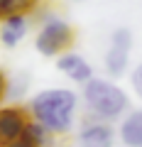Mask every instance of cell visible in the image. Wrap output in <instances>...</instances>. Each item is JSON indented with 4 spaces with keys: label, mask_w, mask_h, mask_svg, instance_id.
I'll return each mask as SVG.
<instances>
[{
    "label": "cell",
    "mask_w": 142,
    "mask_h": 147,
    "mask_svg": "<svg viewBox=\"0 0 142 147\" xmlns=\"http://www.w3.org/2000/svg\"><path fill=\"white\" fill-rule=\"evenodd\" d=\"M7 98V76L0 71V100Z\"/></svg>",
    "instance_id": "15"
},
{
    "label": "cell",
    "mask_w": 142,
    "mask_h": 147,
    "mask_svg": "<svg viewBox=\"0 0 142 147\" xmlns=\"http://www.w3.org/2000/svg\"><path fill=\"white\" fill-rule=\"evenodd\" d=\"M130 84H132V91H135V93L142 98V61L137 64L135 69H132V74H130Z\"/></svg>",
    "instance_id": "13"
},
{
    "label": "cell",
    "mask_w": 142,
    "mask_h": 147,
    "mask_svg": "<svg viewBox=\"0 0 142 147\" xmlns=\"http://www.w3.org/2000/svg\"><path fill=\"white\" fill-rule=\"evenodd\" d=\"M30 110L22 105H3L0 108V147H5L7 142H12L15 137H20L25 132L27 123H30Z\"/></svg>",
    "instance_id": "5"
},
{
    "label": "cell",
    "mask_w": 142,
    "mask_h": 147,
    "mask_svg": "<svg viewBox=\"0 0 142 147\" xmlns=\"http://www.w3.org/2000/svg\"><path fill=\"white\" fill-rule=\"evenodd\" d=\"M81 98H83L88 115L100 118V120H115V118H122L130 110L127 93L108 79H96L93 76L88 84H83Z\"/></svg>",
    "instance_id": "2"
},
{
    "label": "cell",
    "mask_w": 142,
    "mask_h": 147,
    "mask_svg": "<svg viewBox=\"0 0 142 147\" xmlns=\"http://www.w3.org/2000/svg\"><path fill=\"white\" fill-rule=\"evenodd\" d=\"M57 69H59L61 74H66L74 84H81V86L88 84V81L93 79V66H91L81 54H74V52H69V49L59 54Z\"/></svg>",
    "instance_id": "7"
},
{
    "label": "cell",
    "mask_w": 142,
    "mask_h": 147,
    "mask_svg": "<svg viewBox=\"0 0 142 147\" xmlns=\"http://www.w3.org/2000/svg\"><path fill=\"white\" fill-rule=\"evenodd\" d=\"M76 142H79V147H113L115 130L110 127V120L93 118V120L83 123V127L76 135Z\"/></svg>",
    "instance_id": "6"
},
{
    "label": "cell",
    "mask_w": 142,
    "mask_h": 147,
    "mask_svg": "<svg viewBox=\"0 0 142 147\" xmlns=\"http://www.w3.org/2000/svg\"><path fill=\"white\" fill-rule=\"evenodd\" d=\"M76 108H79V93L71 88H64V86L44 88L34 93V98L27 105L30 115L57 135H69L74 130Z\"/></svg>",
    "instance_id": "1"
},
{
    "label": "cell",
    "mask_w": 142,
    "mask_h": 147,
    "mask_svg": "<svg viewBox=\"0 0 142 147\" xmlns=\"http://www.w3.org/2000/svg\"><path fill=\"white\" fill-rule=\"evenodd\" d=\"M25 135H30V140L37 147H54L57 145V132H52L47 125H42L34 118H30V123L25 127Z\"/></svg>",
    "instance_id": "10"
},
{
    "label": "cell",
    "mask_w": 142,
    "mask_h": 147,
    "mask_svg": "<svg viewBox=\"0 0 142 147\" xmlns=\"http://www.w3.org/2000/svg\"><path fill=\"white\" fill-rule=\"evenodd\" d=\"M118 135L125 147H142V110H130L122 118Z\"/></svg>",
    "instance_id": "9"
},
{
    "label": "cell",
    "mask_w": 142,
    "mask_h": 147,
    "mask_svg": "<svg viewBox=\"0 0 142 147\" xmlns=\"http://www.w3.org/2000/svg\"><path fill=\"white\" fill-rule=\"evenodd\" d=\"M76 34L74 27L69 25L61 17H44L42 27L37 32V39H34V49H37L42 57H59L61 52H66L71 44H74Z\"/></svg>",
    "instance_id": "3"
},
{
    "label": "cell",
    "mask_w": 142,
    "mask_h": 147,
    "mask_svg": "<svg viewBox=\"0 0 142 147\" xmlns=\"http://www.w3.org/2000/svg\"><path fill=\"white\" fill-rule=\"evenodd\" d=\"M27 88H30V76L27 74H17V76L7 79V98L5 100H12V103L20 100L27 93Z\"/></svg>",
    "instance_id": "11"
},
{
    "label": "cell",
    "mask_w": 142,
    "mask_h": 147,
    "mask_svg": "<svg viewBox=\"0 0 142 147\" xmlns=\"http://www.w3.org/2000/svg\"><path fill=\"white\" fill-rule=\"evenodd\" d=\"M30 32V15L27 12H15L7 15L0 25V44L5 49H15Z\"/></svg>",
    "instance_id": "8"
},
{
    "label": "cell",
    "mask_w": 142,
    "mask_h": 147,
    "mask_svg": "<svg viewBox=\"0 0 142 147\" xmlns=\"http://www.w3.org/2000/svg\"><path fill=\"white\" fill-rule=\"evenodd\" d=\"M130 49H132V32L127 27H118L110 34V47L105 52L103 66L105 74L110 79H120L122 74L127 71V64H130Z\"/></svg>",
    "instance_id": "4"
},
{
    "label": "cell",
    "mask_w": 142,
    "mask_h": 147,
    "mask_svg": "<svg viewBox=\"0 0 142 147\" xmlns=\"http://www.w3.org/2000/svg\"><path fill=\"white\" fill-rule=\"evenodd\" d=\"M34 7V0H0V20L15 12H30Z\"/></svg>",
    "instance_id": "12"
},
{
    "label": "cell",
    "mask_w": 142,
    "mask_h": 147,
    "mask_svg": "<svg viewBox=\"0 0 142 147\" xmlns=\"http://www.w3.org/2000/svg\"><path fill=\"white\" fill-rule=\"evenodd\" d=\"M5 147H37V145H34V142L30 140V135H25V132H22L20 137H15L12 142H7Z\"/></svg>",
    "instance_id": "14"
}]
</instances>
